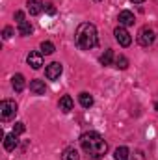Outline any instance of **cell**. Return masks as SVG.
Returning a JSON list of instances; mask_svg holds the SVG:
<instances>
[{
  "instance_id": "obj_23",
  "label": "cell",
  "mask_w": 158,
  "mask_h": 160,
  "mask_svg": "<svg viewBox=\"0 0 158 160\" xmlns=\"http://www.w3.org/2000/svg\"><path fill=\"white\" fill-rule=\"evenodd\" d=\"M11 36H13V28H11V26H6L4 32H2V38H4V39H9Z\"/></svg>"
},
{
  "instance_id": "obj_2",
  "label": "cell",
  "mask_w": 158,
  "mask_h": 160,
  "mask_svg": "<svg viewBox=\"0 0 158 160\" xmlns=\"http://www.w3.org/2000/svg\"><path fill=\"white\" fill-rule=\"evenodd\" d=\"M75 43L80 50H89L97 45V28L91 22H82L77 28Z\"/></svg>"
},
{
  "instance_id": "obj_13",
  "label": "cell",
  "mask_w": 158,
  "mask_h": 160,
  "mask_svg": "<svg viewBox=\"0 0 158 160\" xmlns=\"http://www.w3.org/2000/svg\"><path fill=\"white\" fill-rule=\"evenodd\" d=\"M11 86H13V89H15L17 93H21V91L24 89V86H26L24 77H22V75H15V77L11 78Z\"/></svg>"
},
{
  "instance_id": "obj_3",
  "label": "cell",
  "mask_w": 158,
  "mask_h": 160,
  "mask_svg": "<svg viewBox=\"0 0 158 160\" xmlns=\"http://www.w3.org/2000/svg\"><path fill=\"white\" fill-rule=\"evenodd\" d=\"M15 114H17V102L11 101V99H4L0 102V118H2V121L13 119Z\"/></svg>"
},
{
  "instance_id": "obj_14",
  "label": "cell",
  "mask_w": 158,
  "mask_h": 160,
  "mask_svg": "<svg viewBox=\"0 0 158 160\" xmlns=\"http://www.w3.org/2000/svg\"><path fill=\"white\" fill-rule=\"evenodd\" d=\"M114 160H130V151H128V147H117L116 151H114Z\"/></svg>"
},
{
  "instance_id": "obj_18",
  "label": "cell",
  "mask_w": 158,
  "mask_h": 160,
  "mask_svg": "<svg viewBox=\"0 0 158 160\" xmlns=\"http://www.w3.org/2000/svg\"><path fill=\"white\" fill-rule=\"evenodd\" d=\"M112 62H114V50L108 48V50H104V54L101 56V63H102V65H112Z\"/></svg>"
},
{
  "instance_id": "obj_1",
  "label": "cell",
  "mask_w": 158,
  "mask_h": 160,
  "mask_svg": "<svg viewBox=\"0 0 158 160\" xmlns=\"http://www.w3.org/2000/svg\"><path fill=\"white\" fill-rule=\"evenodd\" d=\"M80 145H82V149H84L91 158H95V160L102 158V157L106 155V151H108V143H106L104 138H102L99 132H95V130L84 132V134L80 136Z\"/></svg>"
},
{
  "instance_id": "obj_6",
  "label": "cell",
  "mask_w": 158,
  "mask_h": 160,
  "mask_svg": "<svg viewBox=\"0 0 158 160\" xmlns=\"http://www.w3.org/2000/svg\"><path fill=\"white\" fill-rule=\"evenodd\" d=\"M114 36H116V39H117V43L121 45V47H128V45L132 43L130 34H128V32H126V28H125V26H121V24L114 30Z\"/></svg>"
},
{
  "instance_id": "obj_8",
  "label": "cell",
  "mask_w": 158,
  "mask_h": 160,
  "mask_svg": "<svg viewBox=\"0 0 158 160\" xmlns=\"http://www.w3.org/2000/svg\"><path fill=\"white\" fill-rule=\"evenodd\" d=\"M26 62H28V65L32 67V69H39L41 65H43V52H37V50H34V52H30L28 54V58H26Z\"/></svg>"
},
{
  "instance_id": "obj_9",
  "label": "cell",
  "mask_w": 158,
  "mask_h": 160,
  "mask_svg": "<svg viewBox=\"0 0 158 160\" xmlns=\"http://www.w3.org/2000/svg\"><path fill=\"white\" fill-rule=\"evenodd\" d=\"M28 11H30V15H41L43 13V9H45V4L41 2V0H28Z\"/></svg>"
},
{
  "instance_id": "obj_4",
  "label": "cell",
  "mask_w": 158,
  "mask_h": 160,
  "mask_svg": "<svg viewBox=\"0 0 158 160\" xmlns=\"http://www.w3.org/2000/svg\"><path fill=\"white\" fill-rule=\"evenodd\" d=\"M156 39V32L153 26H143L140 32H138V43L141 47H151Z\"/></svg>"
},
{
  "instance_id": "obj_25",
  "label": "cell",
  "mask_w": 158,
  "mask_h": 160,
  "mask_svg": "<svg viewBox=\"0 0 158 160\" xmlns=\"http://www.w3.org/2000/svg\"><path fill=\"white\" fill-rule=\"evenodd\" d=\"M15 19H17L19 22H22V21H24V13H22V11H15Z\"/></svg>"
},
{
  "instance_id": "obj_15",
  "label": "cell",
  "mask_w": 158,
  "mask_h": 160,
  "mask_svg": "<svg viewBox=\"0 0 158 160\" xmlns=\"http://www.w3.org/2000/svg\"><path fill=\"white\" fill-rule=\"evenodd\" d=\"M62 160H80V155L75 147H67V149L62 153Z\"/></svg>"
},
{
  "instance_id": "obj_24",
  "label": "cell",
  "mask_w": 158,
  "mask_h": 160,
  "mask_svg": "<svg viewBox=\"0 0 158 160\" xmlns=\"http://www.w3.org/2000/svg\"><path fill=\"white\" fill-rule=\"evenodd\" d=\"M45 9H47V13H48V15H56V8H54V4H52V2L45 4Z\"/></svg>"
},
{
  "instance_id": "obj_17",
  "label": "cell",
  "mask_w": 158,
  "mask_h": 160,
  "mask_svg": "<svg viewBox=\"0 0 158 160\" xmlns=\"http://www.w3.org/2000/svg\"><path fill=\"white\" fill-rule=\"evenodd\" d=\"M32 32H34V28H32V24H30L28 21L19 22V34H21V36H30Z\"/></svg>"
},
{
  "instance_id": "obj_5",
  "label": "cell",
  "mask_w": 158,
  "mask_h": 160,
  "mask_svg": "<svg viewBox=\"0 0 158 160\" xmlns=\"http://www.w3.org/2000/svg\"><path fill=\"white\" fill-rule=\"evenodd\" d=\"M62 73H63V65H62L60 62H52V63H48L47 69H45V77L48 80H58L62 77Z\"/></svg>"
},
{
  "instance_id": "obj_7",
  "label": "cell",
  "mask_w": 158,
  "mask_h": 160,
  "mask_svg": "<svg viewBox=\"0 0 158 160\" xmlns=\"http://www.w3.org/2000/svg\"><path fill=\"white\" fill-rule=\"evenodd\" d=\"M117 21H119V24H121V26H132V24L136 22V17H134V13H132V11L123 9V11H119Z\"/></svg>"
},
{
  "instance_id": "obj_22",
  "label": "cell",
  "mask_w": 158,
  "mask_h": 160,
  "mask_svg": "<svg viewBox=\"0 0 158 160\" xmlns=\"http://www.w3.org/2000/svg\"><path fill=\"white\" fill-rule=\"evenodd\" d=\"M130 160H147V157L143 155V151H134L130 155Z\"/></svg>"
},
{
  "instance_id": "obj_27",
  "label": "cell",
  "mask_w": 158,
  "mask_h": 160,
  "mask_svg": "<svg viewBox=\"0 0 158 160\" xmlns=\"http://www.w3.org/2000/svg\"><path fill=\"white\" fill-rule=\"evenodd\" d=\"M93 2H102V0H93Z\"/></svg>"
},
{
  "instance_id": "obj_26",
  "label": "cell",
  "mask_w": 158,
  "mask_h": 160,
  "mask_svg": "<svg viewBox=\"0 0 158 160\" xmlns=\"http://www.w3.org/2000/svg\"><path fill=\"white\" fill-rule=\"evenodd\" d=\"M134 4H141V2H145V0H132Z\"/></svg>"
},
{
  "instance_id": "obj_12",
  "label": "cell",
  "mask_w": 158,
  "mask_h": 160,
  "mask_svg": "<svg viewBox=\"0 0 158 160\" xmlns=\"http://www.w3.org/2000/svg\"><path fill=\"white\" fill-rule=\"evenodd\" d=\"M30 91L36 93V95H45V91H47L45 82H43V80H32V82H30Z\"/></svg>"
},
{
  "instance_id": "obj_20",
  "label": "cell",
  "mask_w": 158,
  "mask_h": 160,
  "mask_svg": "<svg viewBox=\"0 0 158 160\" xmlns=\"http://www.w3.org/2000/svg\"><path fill=\"white\" fill-rule=\"evenodd\" d=\"M116 67H117V69H126V67H128V60H126V56L119 54L117 58H116Z\"/></svg>"
},
{
  "instance_id": "obj_16",
  "label": "cell",
  "mask_w": 158,
  "mask_h": 160,
  "mask_svg": "<svg viewBox=\"0 0 158 160\" xmlns=\"http://www.w3.org/2000/svg\"><path fill=\"white\" fill-rule=\"evenodd\" d=\"M78 101L80 104L84 106V108H89V106H93V97L89 95V93H86V91H82L78 95Z\"/></svg>"
},
{
  "instance_id": "obj_10",
  "label": "cell",
  "mask_w": 158,
  "mask_h": 160,
  "mask_svg": "<svg viewBox=\"0 0 158 160\" xmlns=\"http://www.w3.org/2000/svg\"><path fill=\"white\" fill-rule=\"evenodd\" d=\"M73 99L69 97V95H63L62 99H60V110L63 112V114H69L71 110H73Z\"/></svg>"
},
{
  "instance_id": "obj_19",
  "label": "cell",
  "mask_w": 158,
  "mask_h": 160,
  "mask_svg": "<svg viewBox=\"0 0 158 160\" xmlns=\"http://www.w3.org/2000/svg\"><path fill=\"white\" fill-rule=\"evenodd\" d=\"M54 50H56V47H54L50 41H43V43H41V52H43V54L48 56V54H52Z\"/></svg>"
},
{
  "instance_id": "obj_21",
  "label": "cell",
  "mask_w": 158,
  "mask_h": 160,
  "mask_svg": "<svg viewBox=\"0 0 158 160\" xmlns=\"http://www.w3.org/2000/svg\"><path fill=\"white\" fill-rule=\"evenodd\" d=\"M24 130H26V128H24V123H21V121H19V123H15V125H13V134H17V136H19V134H22Z\"/></svg>"
},
{
  "instance_id": "obj_11",
  "label": "cell",
  "mask_w": 158,
  "mask_h": 160,
  "mask_svg": "<svg viewBox=\"0 0 158 160\" xmlns=\"http://www.w3.org/2000/svg\"><path fill=\"white\" fill-rule=\"evenodd\" d=\"M17 143H19V140H17V134H13V132L4 138V149L6 151H13L17 147Z\"/></svg>"
}]
</instances>
